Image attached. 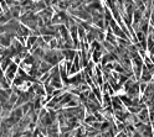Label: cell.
<instances>
[{
    "mask_svg": "<svg viewBox=\"0 0 154 137\" xmlns=\"http://www.w3.org/2000/svg\"><path fill=\"white\" fill-rule=\"evenodd\" d=\"M83 77H85V74L76 73V75H73V77L70 78V84H72L73 86H79L80 84L83 83Z\"/></svg>",
    "mask_w": 154,
    "mask_h": 137,
    "instance_id": "cell-1",
    "label": "cell"
},
{
    "mask_svg": "<svg viewBox=\"0 0 154 137\" xmlns=\"http://www.w3.org/2000/svg\"><path fill=\"white\" fill-rule=\"evenodd\" d=\"M59 122H54L47 127V136H57L59 135Z\"/></svg>",
    "mask_w": 154,
    "mask_h": 137,
    "instance_id": "cell-2",
    "label": "cell"
},
{
    "mask_svg": "<svg viewBox=\"0 0 154 137\" xmlns=\"http://www.w3.org/2000/svg\"><path fill=\"white\" fill-rule=\"evenodd\" d=\"M10 80L8 79V78L5 77V74H4V77H3V79H2V88L3 89H9V88H10Z\"/></svg>",
    "mask_w": 154,
    "mask_h": 137,
    "instance_id": "cell-3",
    "label": "cell"
}]
</instances>
